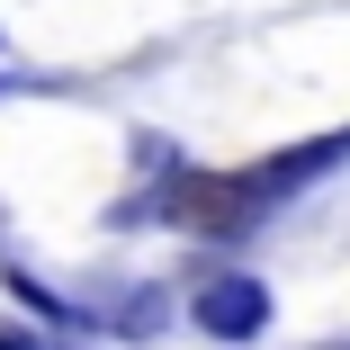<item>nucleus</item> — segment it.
Returning <instances> with one entry per match:
<instances>
[{"label": "nucleus", "instance_id": "nucleus-5", "mask_svg": "<svg viewBox=\"0 0 350 350\" xmlns=\"http://www.w3.org/2000/svg\"><path fill=\"white\" fill-rule=\"evenodd\" d=\"M0 350H45V341H36L27 323H0Z\"/></svg>", "mask_w": 350, "mask_h": 350}, {"label": "nucleus", "instance_id": "nucleus-2", "mask_svg": "<svg viewBox=\"0 0 350 350\" xmlns=\"http://www.w3.org/2000/svg\"><path fill=\"white\" fill-rule=\"evenodd\" d=\"M198 332L206 341H260L269 332V288H260V278H206V288H198Z\"/></svg>", "mask_w": 350, "mask_h": 350}, {"label": "nucleus", "instance_id": "nucleus-3", "mask_svg": "<svg viewBox=\"0 0 350 350\" xmlns=\"http://www.w3.org/2000/svg\"><path fill=\"white\" fill-rule=\"evenodd\" d=\"M332 162H341V144L323 135V144H297V153H269V171H243V180H252V198H260V206H278L288 189H306V180H323Z\"/></svg>", "mask_w": 350, "mask_h": 350}, {"label": "nucleus", "instance_id": "nucleus-1", "mask_svg": "<svg viewBox=\"0 0 350 350\" xmlns=\"http://www.w3.org/2000/svg\"><path fill=\"white\" fill-rule=\"evenodd\" d=\"M162 216L180 234H198V243H216V234H243L252 216H269V206L252 198V180H198V171H180V180H162Z\"/></svg>", "mask_w": 350, "mask_h": 350}, {"label": "nucleus", "instance_id": "nucleus-4", "mask_svg": "<svg viewBox=\"0 0 350 350\" xmlns=\"http://www.w3.org/2000/svg\"><path fill=\"white\" fill-rule=\"evenodd\" d=\"M10 297H18V306H36L45 323H72V306H63L54 288H36V278H27V269H10Z\"/></svg>", "mask_w": 350, "mask_h": 350}]
</instances>
